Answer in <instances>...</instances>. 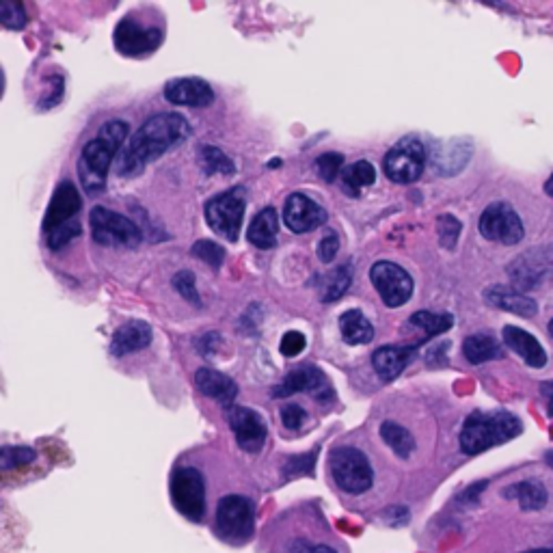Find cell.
<instances>
[{"label":"cell","instance_id":"37","mask_svg":"<svg viewBox=\"0 0 553 553\" xmlns=\"http://www.w3.org/2000/svg\"><path fill=\"white\" fill-rule=\"evenodd\" d=\"M437 229H439V240L445 249H454L458 236H461V221L454 219L452 214H443V217L437 219Z\"/></svg>","mask_w":553,"mask_h":553},{"label":"cell","instance_id":"21","mask_svg":"<svg viewBox=\"0 0 553 553\" xmlns=\"http://www.w3.org/2000/svg\"><path fill=\"white\" fill-rule=\"evenodd\" d=\"M417 346H383L379 350H374L372 355V366L376 374L381 376V381L391 383L402 374V370L407 368V363L415 355Z\"/></svg>","mask_w":553,"mask_h":553},{"label":"cell","instance_id":"38","mask_svg":"<svg viewBox=\"0 0 553 553\" xmlns=\"http://www.w3.org/2000/svg\"><path fill=\"white\" fill-rule=\"evenodd\" d=\"M316 169H318L322 180L333 182L337 178V173H342V169H344V156L337 154V152L322 154L316 160Z\"/></svg>","mask_w":553,"mask_h":553},{"label":"cell","instance_id":"34","mask_svg":"<svg viewBox=\"0 0 553 553\" xmlns=\"http://www.w3.org/2000/svg\"><path fill=\"white\" fill-rule=\"evenodd\" d=\"M191 253L195 255L197 260L210 264L214 271H219L225 262V249L219 245V242L214 240H199L195 242V247L191 249Z\"/></svg>","mask_w":553,"mask_h":553},{"label":"cell","instance_id":"4","mask_svg":"<svg viewBox=\"0 0 553 553\" xmlns=\"http://www.w3.org/2000/svg\"><path fill=\"white\" fill-rule=\"evenodd\" d=\"M212 530L225 545L242 547L255 534V502L242 493L223 495L214 506Z\"/></svg>","mask_w":553,"mask_h":553},{"label":"cell","instance_id":"41","mask_svg":"<svg viewBox=\"0 0 553 553\" xmlns=\"http://www.w3.org/2000/svg\"><path fill=\"white\" fill-rule=\"evenodd\" d=\"M80 232H83V227H80L78 221L65 223V225H61L59 229H55V232H50V234H48V247L57 251V249L65 247L70 240H74L76 236H80Z\"/></svg>","mask_w":553,"mask_h":553},{"label":"cell","instance_id":"49","mask_svg":"<svg viewBox=\"0 0 553 553\" xmlns=\"http://www.w3.org/2000/svg\"><path fill=\"white\" fill-rule=\"evenodd\" d=\"M549 335H551V337H553V320H551V322H549Z\"/></svg>","mask_w":553,"mask_h":553},{"label":"cell","instance_id":"14","mask_svg":"<svg viewBox=\"0 0 553 553\" xmlns=\"http://www.w3.org/2000/svg\"><path fill=\"white\" fill-rule=\"evenodd\" d=\"M227 422L234 430L240 450H245L247 454H260L264 450L268 426L258 411H253L249 407H229Z\"/></svg>","mask_w":553,"mask_h":553},{"label":"cell","instance_id":"15","mask_svg":"<svg viewBox=\"0 0 553 553\" xmlns=\"http://www.w3.org/2000/svg\"><path fill=\"white\" fill-rule=\"evenodd\" d=\"M312 394L318 402H329L333 398L331 385L327 381V376L322 370H318L316 366H303L296 368L294 372H290L286 379L281 381L279 387L273 389L275 398H290L294 394Z\"/></svg>","mask_w":553,"mask_h":553},{"label":"cell","instance_id":"29","mask_svg":"<svg viewBox=\"0 0 553 553\" xmlns=\"http://www.w3.org/2000/svg\"><path fill=\"white\" fill-rule=\"evenodd\" d=\"M379 433H381V439L389 445V450L398 458H402V461H407V458H411V454L415 452V439L404 426L396 422H383Z\"/></svg>","mask_w":553,"mask_h":553},{"label":"cell","instance_id":"44","mask_svg":"<svg viewBox=\"0 0 553 553\" xmlns=\"http://www.w3.org/2000/svg\"><path fill=\"white\" fill-rule=\"evenodd\" d=\"M337 249H340V238H337L335 232H329L325 238L320 240V245H318V258L322 262H333L335 260V255H337Z\"/></svg>","mask_w":553,"mask_h":553},{"label":"cell","instance_id":"28","mask_svg":"<svg viewBox=\"0 0 553 553\" xmlns=\"http://www.w3.org/2000/svg\"><path fill=\"white\" fill-rule=\"evenodd\" d=\"M463 355L469 363L480 366L484 361L502 357V348H499V344L495 342V337L478 333V335H469L463 342Z\"/></svg>","mask_w":553,"mask_h":553},{"label":"cell","instance_id":"43","mask_svg":"<svg viewBox=\"0 0 553 553\" xmlns=\"http://www.w3.org/2000/svg\"><path fill=\"white\" fill-rule=\"evenodd\" d=\"M307 346V340H305V335L299 333V331H288L286 335L281 337V355L283 357H299L303 350Z\"/></svg>","mask_w":553,"mask_h":553},{"label":"cell","instance_id":"6","mask_svg":"<svg viewBox=\"0 0 553 553\" xmlns=\"http://www.w3.org/2000/svg\"><path fill=\"white\" fill-rule=\"evenodd\" d=\"M271 553H348L340 536L327 525H286L271 538Z\"/></svg>","mask_w":553,"mask_h":553},{"label":"cell","instance_id":"47","mask_svg":"<svg viewBox=\"0 0 553 553\" xmlns=\"http://www.w3.org/2000/svg\"><path fill=\"white\" fill-rule=\"evenodd\" d=\"M521 553H553V549H528V551H521Z\"/></svg>","mask_w":553,"mask_h":553},{"label":"cell","instance_id":"32","mask_svg":"<svg viewBox=\"0 0 553 553\" xmlns=\"http://www.w3.org/2000/svg\"><path fill=\"white\" fill-rule=\"evenodd\" d=\"M199 167L201 171H204L206 175H214V173H221V175H234L236 173V167L232 163V158L225 156L219 147H212V145H201L199 147Z\"/></svg>","mask_w":553,"mask_h":553},{"label":"cell","instance_id":"33","mask_svg":"<svg viewBox=\"0 0 553 553\" xmlns=\"http://www.w3.org/2000/svg\"><path fill=\"white\" fill-rule=\"evenodd\" d=\"M411 325L420 327L426 331V335L435 337V335H441L448 329H452L454 325V318L452 314H445V312H428V309H422V312H415L411 318H409Z\"/></svg>","mask_w":553,"mask_h":553},{"label":"cell","instance_id":"24","mask_svg":"<svg viewBox=\"0 0 553 553\" xmlns=\"http://www.w3.org/2000/svg\"><path fill=\"white\" fill-rule=\"evenodd\" d=\"M195 385L201 394L221 404H227V407L238 396V385L229 379V376L210 368H201L195 372Z\"/></svg>","mask_w":553,"mask_h":553},{"label":"cell","instance_id":"12","mask_svg":"<svg viewBox=\"0 0 553 553\" xmlns=\"http://www.w3.org/2000/svg\"><path fill=\"white\" fill-rule=\"evenodd\" d=\"M370 281L387 307H402L413 294L411 275L394 262H376L370 268Z\"/></svg>","mask_w":553,"mask_h":553},{"label":"cell","instance_id":"13","mask_svg":"<svg viewBox=\"0 0 553 553\" xmlns=\"http://www.w3.org/2000/svg\"><path fill=\"white\" fill-rule=\"evenodd\" d=\"M480 234L499 245H519L525 236L523 221L508 204H491L480 217Z\"/></svg>","mask_w":553,"mask_h":553},{"label":"cell","instance_id":"23","mask_svg":"<svg viewBox=\"0 0 553 553\" xmlns=\"http://www.w3.org/2000/svg\"><path fill=\"white\" fill-rule=\"evenodd\" d=\"M504 342L510 346V350L528 363L532 368H545L547 366V353L541 346V342L528 331H523L519 327H504Z\"/></svg>","mask_w":553,"mask_h":553},{"label":"cell","instance_id":"39","mask_svg":"<svg viewBox=\"0 0 553 553\" xmlns=\"http://www.w3.org/2000/svg\"><path fill=\"white\" fill-rule=\"evenodd\" d=\"M0 22H3L5 29L11 31H20L26 26V13L22 5L11 3V0H5L3 7H0Z\"/></svg>","mask_w":553,"mask_h":553},{"label":"cell","instance_id":"2","mask_svg":"<svg viewBox=\"0 0 553 553\" xmlns=\"http://www.w3.org/2000/svg\"><path fill=\"white\" fill-rule=\"evenodd\" d=\"M128 137V124L124 119H111L100 128L98 137L91 139L78 158V178L89 195H98L106 188L113 158L119 154L121 143Z\"/></svg>","mask_w":553,"mask_h":553},{"label":"cell","instance_id":"10","mask_svg":"<svg viewBox=\"0 0 553 553\" xmlns=\"http://www.w3.org/2000/svg\"><path fill=\"white\" fill-rule=\"evenodd\" d=\"M426 165V150L417 137L400 139L385 154L383 171L391 182L396 184H413L420 178Z\"/></svg>","mask_w":553,"mask_h":553},{"label":"cell","instance_id":"22","mask_svg":"<svg viewBox=\"0 0 553 553\" xmlns=\"http://www.w3.org/2000/svg\"><path fill=\"white\" fill-rule=\"evenodd\" d=\"M484 299H487L493 307L504 309V312L517 314L523 318H532L538 312V305L532 299V296L523 294L517 288H508V286H493L487 292H484Z\"/></svg>","mask_w":553,"mask_h":553},{"label":"cell","instance_id":"27","mask_svg":"<svg viewBox=\"0 0 553 553\" xmlns=\"http://www.w3.org/2000/svg\"><path fill=\"white\" fill-rule=\"evenodd\" d=\"M504 497L517 499L521 510H541L547 504V489L536 480H523L504 489Z\"/></svg>","mask_w":553,"mask_h":553},{"label":"cell","instance_id":"18","mask_svg":"<svg viewBox=\"0 0 553 553\" xmlns=\"http://www.w3.org/2000/svg\"><path fill=\"white\" fill-rule=\"evenodd\" d=\"M80 208H83V199H80L76 186L72 182H61L44 214V232L50 234L65 223H72Z\"/></svg>","mask_w":553,"mask_h":553},{"label":"cell","instance_id":"26","mask_svg":"<svg viewBox=\"0 0 553 553\" xmlns=\"http://www.w3.org/2000/svg\"><path fill=\"white\" fill-rule=\"evenodd\" d=\"M340 331L346 344H368L374 337L372 322L363 316L359 309H348L346 314L340 316Z\"/></svg>","mask_w":553,"mask_h":553},{"label":"cell","instance_id":"8","mask_svg":"<svg viewBox=\"0 0 553 553\" xmlns=\"http://www.w3.org/2000/svg\"><path fill=\"white\" fill-rule=\"evenodd\" d=\"M247 195L245 188L236 186L229 191L214 195L206 204V221L219 236L227 238L229 242H236L240 236L242 219H245Z\"/></svg>","mask_w":553,"mask_h":553},{"label":"cell","instance_id":"45","mask_svg":"<svg viewBox=\"0 0 553 553\" xmlns=\"http://www.w3.org/2000/svg\"><path fill=\"white\" fill-rule=\"evenodd\" d=\"M541 391H543V396L547 398V411H549V415L553 417V381L545 383V385L541 387Z\"/></svg>","mask_w":553,"mask_h":553},{"label":"cell","instance_id":"5","mask_svg":"<svg viewBox=\"0 0 553 553\" xmlns=\"http://www.w3.org/2000/svg\"><path fill=\"white\" fill-rule=\"evenodd\" d=\"M329 474L337 491L363 497L374 487V467L368 454L355 445H337L329 454Z\"/></svg>","mask_w":553,"mask_h":553},{"label":"cell","instance_id":"19","mask_svg":"<svg viewBox=\"0 0 553 553\" xmlns=\"http://www.w3.org/2000/svg\"><path fill=\"white\" fill-rule=\"evenodd\" d=\"M165 100L178 106H193L204 109L214 102L212 87L201 78H175L165 87Z\"/></svg>","mask_w":553,"mask_h":553},{"label":"cell","instance_id":"9","mask_svg":"<svg viewBox=\"0 0 553 553\" xmlns=\"http://www.w3.org/2000/svg\"><path fill=\"white\" fill-rule=\"evenodd\" d=\"M89 225L93 240L104 247H137L143 240L137 223L104 206H96L89 212Z\"/></svg>","mask_w":553,"mask_h":553},{"label":"cell","instance_id":"36","mask_svg":"<svg viewBox=\"0 0 553 553\" xmlns=\"http://www.w3.org/2000/svg\"><path fill=\"white\" fill-rule=\"evenodd\" d=\"M37 458V452L33 448H26V445H20V448H3L0 452V465H3L5 471L16 469V467H24L33 463Z\"/></svg>","mask_w":553,"mask_h":553},{"label":"cell","instance_id":"48","mask_svg":"<svg viewBox=\"0 0 553 553\" xmlns=\"http://www.w3.org/2000/svg\"><path fill=\"white\" fill-rule=\"evenodd\" d=\"M545 461H547V465H549V467H551V469H553V450H551V452H547V454H545Z\"/></svg>","mask_w":553,"mask_h":553},{"label":"cell","instance_id":"20","mask_svg":"<svg viewBox=\"0 0 553 553\" xmlns=\"http://www.w3.org/2000/svg\"><path fill=\"white\" fill-rule=\"evenodd\" d=\"M152 327L143 320H128L126 325H121L113 340H111V355L113 357H126L143 350L152 344Z\"/></svg>","mask_w":553,"mask_h":553},{"label":"cell","instance_id":"17","mask_svg":"<svg viewBox=\"0 0 553 553\" xmlns=\"http://www.w3.org/2000/svg\"><path fill=\"white\" fill-rule=\"evenodd\" d=\"M553 271V255L551 249H536L523 253L508 266V275L515 281V286L523 292L538 286L549 273Z\"/></svg>","mask_w":553,"mask_h":553},{"label":"cell","instance_id":"25","mask_svg":"<svg viewBox=\"0 0 553 553\" xmlns=\"http://www.w3.org/2000/svg\"><path fill=\"white\" fill-rule=\"evenodd\" d=\"M277 234H279L277 210L273 206H268L260 214H255L253 223L247 229V240L253 247L273 249L277 245Z\"/></svg>","mask_w":553,"mask_h":553},{"label":"cell","instance_id":"11","mask_svg":"<svg viewBox=\"0 0 553 553\" xmlns=\"http://www.w3.org/2000/svg\"><path fill=\"white\" fill-rule=\"evenodd\" d=\"M113 42L119 55L139 59L158 50V46L163 44V31L156 29V26H143L137 20L124 18L115 26Z\"/></svg>","mask_w":553,"mask_h":553},{"label":"cell","instance_id":"35","mask_svg":"<svg viewBox=\"0 0 553 553\" xmlns=\"http://www.w3.org/2000/svg\"><path fill=\"white\" fill-rule=\"evenodd\" d=\"M316 456H318V450L301 454V456H290L288 461H286V465H283V478L290 480V478L314 474Z\"/></svg>","mask_w":553,"mask_h":553},{"label":"cell","instance_id":"42","mask_svg":"<svg viewBox=\"0 0 553 553\" xmlns=\"http://www.w3.org/2000/svg\"><path fill=\"white\" fill-rule=\"evenodd\" d=\"M281 422L288 430H292V433H296V430H301L303 424L307 422V413H305V409L301 407V404L290 402L281 409Z\"/></svg>","mask_w":553,"mask_h":553},{"label":"cell","instance_id":"1","mask_svg":"<svg viewBox=\"0 0 553 553\" xmlns=\"http://www.w3.org/2000/svg\"><path fill=\"white\" fill-rule=\"evenodd\" d=\"M191 137V126L182 115L160 113L150 117L132 134L124 150L117 156V173L124 178H134L143 169L167 154L171 147H178Z\"/></svg>","mask_w":553,"mask_h":553},{"label":"cell","instance_id":"46","mask_svg":"<svg viewBox=\"0 0 553 553\" xmlns=\"http://www.w3.org/2000/svg\"><path fill=\"white\" fill-rule=\"evenodd\" d=\"M545 193H547L549 197H553V175L545 182Z\"/></svg>","mask_w":553,"mask_h":553},{"label":"cell","instance_id":"16","mask_svg":"<svg viewBox=\"0 0 553 553\" xmlns=\"http://www.w3.org/2000/svg\"><path fill=\"white\" fill-rule=\"evenodd\" d=\"M283 223L294 234H307L327 223V212L312 197L294 193L286 199V206H283Z\"/></svg>","mask_w":553,"mask_h":553},{"label":"cell","instance_id":"30","mask_svg":"<svg viewBox=\"0 0 553 553\" xmlns=\"http://www.w3.org/2000/svg\"><path fill=\"white\" fill-rule=\"evenodd\" d=\"M350 281H353V271L350 266H337L329 275L320 279V299L322 303H333L342 299L346 290L350 288Z\"/></svg>","mask_w":553,"mask_h":553},{"label":"cell","instance_id":"3","mask_svg":"<svg viewBox=\"0 0 553 553\" xmlns=\"http://www.w3.org/2000/svg\"><path fill=\"white\" fill-rule=\"evenodd\" d=\"M523 424L517 415L506 411L471 413L461 430V450L469 456L487 452L521 435Z\"/></svg>","mask_w":553,"mask_h":553},{"label":"cell","instance_id":"31","mask_svg":"<svg viewBox=\"0 0 553 553\" xmlns=\"http://www.w3.org/2000/svg\"><path fill=\"white\" fill-rule=\"evenodd\" d=\"M342 180H344V193H348L350 197H359L361 188L374 184L376 169L368 163V160H357V163L348 165L342 171Z\"/></svg>","mask_w":553,"mask_h":553},{"label":"cell","instance_id":"7","mask_svg":"<svg viewBox=\"0 0 553 553\" xmlns=\"http://www.w3.org/2000/svg\"><path fill=\"white\" fill-rule=\"evenodd\" d=\"M171 504L180 515L193 523H204L208 517V484L197 467L180 465L173 469L169 482Z\"/></svg>","mask_w":553,"mask_h":553},{"label":"cell","instance_id":"40","mask_svg":"<svg viewBox=\"0 0 553 553\" xmlns=\"http://www.w3.org/2000/svg\"><path fill=\"white\" fill-rule=\"evenodd\" d=\"M173 288L182 294L184 301L201 307V299H199V292H197V286H195V275L191 271H180L178 275H175L173 277Z\"/></svg>","mask_w":553,"mask_h":553}]
</instances>
